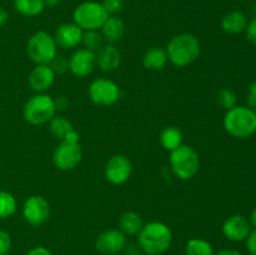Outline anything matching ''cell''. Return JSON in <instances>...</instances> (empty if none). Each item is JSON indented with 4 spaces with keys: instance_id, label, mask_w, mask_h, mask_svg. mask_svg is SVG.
<instances>
[{
    "instance_id": "7402d4cb",
    "label": "cell",
    "mask_w": 256,
    "mask_h": 255,
    "mask_svg": "<svg viewBox=\"0 0 256 255\" xmlns=\"http://www.w3.org/2000/svg\"><path fill=\"white\" fill-rule=\"evenodd\" d=\"M184 135L178 126H166L160 132V144L168 152H172L182 145Z\"/></svg>"
},
{
    "instance_id": "2e32d148",
    "label": "cell",
    "mask_w": 256,
    "mask_h": 255,
    "mask_svg": "<svg viewBox=\"0 0 256 255\" xmlns=\"http://www.w3.org/2000/svg\"><path fill=\"white\" fill-rule=\"evenodd\" d=\"M82 34H84V30L78 26L75 22H64L58 26L56 32L52 36H54L58 48L69 50L75 49L82 44Z\"/></svg>"
},
{
    "instance_id": "836d02e7",
    "label": "cell",
    "mask_w": 256,
    "mask_h": 255,
    "mask_svg": "<svg viewBox=\"0 0 256 255\" xmlns=\"http://www.w3.org/2000/svg\"><path fill=\"white\" fill-rule=\"evenodd\" d=\"M246 242V249L250 255H256V229H252L250 232L249 236L245 240Z\"/></svg>"
},
{
    "instance_id": "5bb4252c",
    "label": "cell",
    "mask_w": 256,
    "mask_h": 255,
    "mask_svg": "<svg viewBox=\"0 0 256 255\" xmlns=\"http://www.w3.org/2000/svg\"><path fill=\"white\" fill-rule=\"evenodd\" d=\"M252 230V228L250 225L249 219L240 214H235L228 218L222 226V235L228 240L234 242H245Z\"/></svg>"
},
{
    "instance_id": "e0dca14e",
    "label": "cell",
    "mask_w": 256,
    "mask_h": 255,
    "mask_svg": "<svg viewBox=\"0 0 256 255\" xmlns=\"http://www.w3.org/2000/svg\"><path fill=\"white\" fill-rule=\"evenodd\" d=\"M122 64V52L115 44L105 42L96 52V66L105 72H112Z\"/></svg>"
},
{
    "instance_id": "44dd1931",
    "label": "cell",
    "mask_w": 256,
    "mask_h": 255,
    "mask_svg": "<svg viewBox=\"0 0 256 255\" xmlns=\"http://www.w3.org/2000/svg\"><path fill=\"white\" fill-rule=\"evenodd\" d=\"M144 226L142 216L135 212H126L120 216L119 230L124 232L126 236H134L140 232Z\"/></svg>"
},
{
    "instance_id": "3957f363",
    "label": "cell",
    "mask_w": 256,
    "mask_h": 255,
    "mask_svg": "<svg viewBox=\"0 0 256 255\" xmlns=\"http://www.w3.org/2000/svg\"><path fill=\"white\" fill-rule=\"evenodd\" d=\"M222 125L229 135L245 139L256 132V112L248 106L236 105L225 112Z\"/></svg>"
},
{
    "instance_id": "7a4b0ae2",
    "label": "cell",
    "mask_w": 256,
    "mask_h": 255,
    "mask_svg": "<svg viewBox=\"0 0 256 255\" xmlns=\"http://www.w3.org/2000/svg\"><path fill=\"white\" fill-rule=\"evenodd\" d=\"M169 62L176 68H186L198 60L202 52L199 39L192 32H182L170 39L166 45Z\"/></svg>"
},
{
    "instance_id": "ac0fdd59",
    "label": "cell",
    "mask_w": 256,
    "mask_h": 255,
    "mask_svg": "<svg viewBox=\"0 0 256 255\" xmlns=\"http://www.w3.org/2000/svg\"><path fill=\"white\" fill-rule=\"evenodd\" d=\"M125 32H126L125 22L118 15H112L108 18L100 28V32L108 44H116L122 42V38L125 36Z\"/></svg>"
},
{
    "instance_id": "603a6c76",
    "label": "cell",
    "mask_w": 256,
    "mask_h": 255,
    "mask_svg": "<svg viewBox=\"0 0 256 255\" xmlns=\"http://www.w3.org/2000/svg\"><path fill=\"white\" fill-rule=\"evenodd\" d=\"M14 9L26 18L38 16L45 9L44 0H14Z\"/></svg>"
},
{
    "instance_id": "d4e9b609",
    "label": "cell",
    "mask_w": 256,
    "mask_h": 255,
    "mask_svg": "<svg viewBox=\"0 0 256 255\" xmlns=\"http://www.w3.org/2000/svg\"><path fill=\"white\" fill-rule=\"evenodd\" d=\"M185 255H215L214 248L208 240L192 238L185 245Z\"/></svg>"
},
{
    "instance_id": "484cf974",
    "label": "cell",
    "mask_w": 256,
    "mask_h": 255,
    "mask_svg": "<svg viewBox=\"0 0 256 255\" xmlns=\"http://www.w3.org/2000/svg\"><path fill=\"white\" fill-rule=\"evenodd\" d=\"M18 209V202L12 192L0 190V219L12 216Z\"/></svg>"
},
{
    "instance_id": "1f68e13d",
    "label": "cell",
    "mask_w": 256,
    "mask_h": 255,
    "mask_svg": "<svg viewBox=\"0 0 256 255\" xmlns=\"http://www.w3.org/2000/svg\"><path fill=\"white\" fill-rule=\"evenodd\" d=\"M245 34H246V39L256 46V18L248 22L246 28H245Z\"/></svg>"
},
{
    "instance_id": "8992f818",
    "label": "cell",
    "mask_w": 256,
    "mask_h": 255,
    "mask_svg": "<svg viewBox=\"0 0 256 255\" xmlns=\"http://www.w3.org/2000/svg\"><path fill=\"white\" fill-rule=\"evenodd\" d=\"M26 54L35 65L50 64L58 55L54 36L44 30L34 32L26 42Z\"/></svg>"
},
{
    "instance_id": "d6a6232c",
    "label": "cell",
    "mask_w": 256,
    "mask_h": 255,
    "mask_svg": "<svg viewBox=\"0 0 256 255\" xmlns=\"http://www.w3.org/2000/svg\"><path fill=\"white\" fill-rule=\"evenodd\" d=\"M246 106L254 110L256 112V79L250 84L249 92H248V99H246Z\"/></svg>"
},
{
    "instance_id": "8d00e7d4",
    "label": "cell",
    "mask_w": 256,
    "mask_h": 255,
    "mask_svg": "<svg viewBox=\"0 0 256 255\" xmlns=\"http://www.w3.org/2000/svg\"><path fill=\"white\" fill-rule=\"evenodd\" d=\"M8 20H9V12L4 8L0 6V28L4 26L8 22Z\"/></svg>"
},
{
    "instance_id": "ba28073f",
    "label": "cell",
    "mask_w": 256,
    "mask_h": 255,
    "mask_svg": "<svg viewBox=\"0 0 256 255\" xmlns=\"http://www.w3.org/2000/svg\"><path fill=\"white\" fill-rule=\"evenodd\" d=\"M88 95L92 104L98 106H112L119 102L120 88L108 78H98L89 85Z\"/></svg>"
},
{
    "instance_id": "5b68a950",
    "label": "cell",
    "mask_w": 256,
    "mask_h": 255,
    "mask_svg": "<svg viewBox=\"0 0 256 255\" xmlns=\"http://www.w3.org/2000/svg\"><path fill=\"white\" fill-rule=\"evenodd\" d=\"M169 164L178 179L190 180L199 172L200 158L194 148L182 144L170 152Z\"/></svg>"
},
{
    "instance_id": "f1b7e54d",
    "label": "cell",
    "mask_w": 256,
    "mask_h": 255,
    "mask_svg": "<svg viewBox=\"0 0 256 255\" xmlns=\"http://www.w3.org/2000/svg\"><path fill=\"white\" fill-rule=\"evenodd\" d=\"M49 65L54 70L55 74H64L69 70V60L62 55H56Z\"/></svg>"
},
{
    "instance_id": "f35d334b",
    "label": "cell",
    "mask_w": 256,
    "mask_h": 255,
    "mask_svg": "<svg viewBox=\"0 0 256 255\" xmlns=\"http://www.w3.org/2000/svg\"><path fill=\"white\" fill-rule=\"evenodd\" d=\"M249 222H250V225H252V229H256V208L254 210H252V214H250Z\"/></svg>"
},
{
    "instance_id": "60d3db41",
    "label": "cell",
    "mask_w": 256,
    "mask_h": 255,
    "mask_svg": "<svg viewBox=\"0 0 256 255\" xmlns=\"http://www.w3.org/2000/svg\"><path fill=\"white\" fill-rule=\"evenodd\" d=\"M128 255H145V254H140V252H132V254H128Z\"/></svg>"
},
{
    "instance_id": "30bf717a",
    "label": "cell",
    "mask_w": 256,
    "mask_h": 255,
    "mask_svg": "<svg viewBox=\"0 0 256 255\" xmlns=\"http://www.w3.org/2000/svg\"><path fill=\"white\" fill-rule=\"evenodd\" d=\"M22 218L32 226H40L50 218V204L42 195H32L22 205Z\"/></svg>"
},
{
    "instance_id": "f546056e",
    "label": "cell",
    "mask_w": 256,
    "mask_h": 255,
    "mask_svg": "<svg viewBox=\"0 0 256 255\" xmlns=\"http://www.w3.org/2000/svg\"><path fill=\"white\" fill-rule=\"evenodd\" d=\"M102 4L109 16L118 15L122 12V8H124V2L122 0H102Z\"/></svg>"
},
{
    "instance_id": "ab89813d",
    "label": "cell",
    "mask_w": 256,
    "mask_h": 255,
    "mask_svg": "<svg viewBox=\"0 0 256 255\" xmlns=\"http://www.w3.org/2000/svg\"><path fill=\"white\" fill-rule=\"evenodd\" d=\"M60 2H62V0H44V4L45 8H54L58 4H60Z\"/></svg>"
},
{
    "instance_id": "277c9868",
    "label": "cell",
    "mask_w": 256,
    "mask_h": 255,
    "mask_svg": "<svg viewBox=\"0 0 256 255\" xmlns=\"http://www.w3.org/2000/svg\"><path fill=\"white\" fill-rule=\"evenodd\" d=\"M55 99L45 92L32 95L22 108V118L30 125L48 124L56 115Z\"/></svg>"
},
{
    "instance_id": "52a82bcc",
    "label": "cell",
    "mask_w": 256,
    "mask_h": 255,
    "mask_svg": "<svg viewBox=\"0 0 256 255\" xmlns=\"http://www.w3.org/2000/svg\"><path fill=\"white\" fill-rule=\"evenodd\" d=\"M109 18L102 2L89 0L78 5L72 12V22L86 30H100L105 20Z\"/></svg>"
},
{
    "instance_id": "6da1fadb",
    "label": "cell",
    "mask_w": 256,
    "mask_h": 255,
    "mask_svg": "<svg viewBox=\"0 0 256 255\" xmlns=\"http://www.w3.org/2000/svg\"><path fill=\"white\" fill-rule=\"evenodd\" d=\"M172 242V229L162 222H149L144 224L138 234V244L145 255L164 254L170 248Z\"/></svg>"
},
{
    "instance_id": "d590c367",
    "label": "cell",
    "mask_w": 256,
    "mask_h": 255,
    "mask_svg": "<svg viewBox=\"0 0 256 255\" xmlns=\"http://www.w3.org/2000/svg\"><path fill=\"white\" fill-rule=\"evenodd\" d=\"M55 104H56L58 110H64L69 105V102H68V99L65 96H59L58 99H55Z\"/></svg>"
},
{
    "instance_id": "7c38bea8",
    "label": "cell",
    "mask_w": 256,
    "mask_h": 255,
    "mask_svg": "<svg viewBox=\"0 0 256 255\" xmlns=\"http://www.w3.org/2000/svg\"><path fill=\"white\" fill-rule=\"evenodd\" d=\"M69 72L76 78H86L96 68V52L79 48L69 56Z\"/></svg>"
},
{
    "instance_id": "4fadbf2b",
    "label": "cell",
    "mask_w": 256,
    "mask_h": 255,
    "mask_svg": "<svg viewBox=\"0 0 256 255\" xmlns=\"http://www.w3.org/2000/svg\"><path fill=\"white\" fill-rule=\"evenodd\" d=\"M126 246V235L119 229H109L98 235L95 249L102 255H116Z\"/></svg>"
},
{
    "instance_id": "b9f144b4",
    "label": "cell",
    "mask_w": 256,
    "mask_h": 255,
    "mask_svg": "<svg viewBox=\"0 0 256 255\" xmlns=\"http://www.w3.org/2000/svg\"><path fill=\"white\" fill-rule=\"evenodd\" d=\"M244 2H252V0H244Z\"/></svg>"
},
{
    "instance_id": "9a60e30c",
    "label": "cell",
    "mask_w": 256,
    "mask_h": 255,
    "mask_svg": "<svg viewBox=\"0 0 256 255\" xmlns=\"http://www.w3.org/2000/svg\"><path fill=\"white\" fill-rule=\"evenodd\" d=\"M55 78L56 74L49 64H39L35 65L34 69L30 72L28 84L35 94L46 92L54 85Z\"/></svg>"
},
{
    "instance_id": "4316f807",
    "label": "cell",
    "mask_w": 256,
    "mask_h": 255,
    "mask_svg": "<svg viewBox=\"0 0 256 255\" xmlns=\"http://www.w3.org/2000/svg\"><path fill=\"white\" fill-rule=\"evenodd\" d=\"M82 44L84 45V48L92 50V52H96L98 50H100L102 48V45L105 44V40L102 38L100 30H86L82 34Z\"/></svg>"
},
{
    "instance_id": "d6986e66",
    "label": "cell",
    "mask_w": 256,
    "mask_h": 255,
    "mask_svg": "<svg viewBox=\"0 0 256 255\" xmlns=\"http://www.w3.org/2000/svg\"><path fill=\"white\" fill-rule=\"evenodd\" d=\"M168 62H169V59H168L166 50L162 46H152L145 52L144 56H142L144 68L148 70H152V72L162 70L166 66Z\"/></svg>"
},
{
    "instance_id": "9c48e42d",
    "label": "cell",
    "mask_w": 256,
    "mask_h": 255,
    "mask_svg": "<svg viewBox=\"0 0 256 255\" xmlns=\"http://www.w3.org/2000/svg\"><path fill=\"white\" fill-rule=\"evenodd\" d=\"M82 159V150L80 142H70L62 140L52 152V162L56 169L69 172L75 169Z\"/></svg>"
},
{
    "instance_id": "83f0119b",
    "label": "cell",
    "mask_w": 256,
    "mask_h": 255,
    "mask_svg": "<svg viewBox=\"0 0 256 255\" xmlns=\"http://www.w3.org/2000/svg\"><path fill=\"white\" fill-rule=\"evenodd\" d=\"M216 102L222 109L230 110L238 104V95L234 90L229 89V88H222L216 94Z\"/></svg>"
},
{
    "instance_id": "cb8c5ba5",
    "label": "cell",
    "mask_w": 256,
    "mask_h": 255,
    "mask_svg": "<svg viewBox=\"0 0 256 255\" xmlns=\"http://www.w3.org/2000/svg\"><path fill=\"white\" fill-rule=\"evenodd\" d=\"M48 124H49L50 134H52L55 139L60 140V142L64 140L65 138H66V135L74 130L72 122H69L66 118L59 116V115H55Z\"/></svg>"
},
{
    "instance_id": "74e56055",
    "label": "cell",
    "mask_w": 256,
    "mask_h": 255,
    "mask_svg": "<svg viewBox=\"0 0 256 255\" xmlns=\"http://www.w3.org/2000/svg\"><path fill=\"white\" fill-rule=\"evenodd\" d=\"M215 255H242V254L235 249H222L220 250V252H218Z\"/></svg>"
},
{
    "instance_id": "4dcf8cb0",
    "label": "cell",
    "mask_w": 256,
    "mask_h": 255,
    "mask_svg": "<svg viewBox=\"0 0 256 255\" xmlns=\"http://www.w3.org/2000/svg\"><path fill=\"white\" fill-rule=\"evenodd\" d=\"M12 249V236L8 232L0 229V255H8Z\"/></svg>"
},
{
    "instance_id": "e575fe53",
    "label": "cell",
    "mask_w": 256,
    "mask_h": 255,
    "mask_svg": "<svg viewBox=\"0 0 256 255\" xmlns=\"http://www.w3.org/2000/svg\"><path fill=\"white\" fill-rule=\"evenodd\" d=\"M25 255H52L48 248L45 246H34L29 250Z\"/></svg>"
},
{
    "instance_id": "8fae6325",
    "label": "cell",
    "mask_w": 256,
    "mask_h": 255,
    "mask_svg": "<svg viewBox=\"0 0 256 255\" xmlns=\"http://www.w3.org/2000/svg\"><path fill=\"white\" fill-rule=\"evenodd\" d=\"M132 172V164L128 156L115 154L106 162L104 175L108 182L112 185H122L130 179Z\"/></svg>"
},
{
    "instance_id": "ffe728a7",
    "label": "cell",
    "mask_w": 256,
    "mask_h": 255,
    "mask_svg": "<svg viewBox=\"0 0 256 255\" xmlns=\"http://www.w3.org/2000/svg\"><path fill=\"white\" fill-rule=\"evenodd\" d=\"M248 19L242 12H230L225 14L222 19V29L229 35H236L245 32Z\"/></svg>"
}]
</instances>
